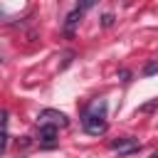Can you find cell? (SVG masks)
I'll return each instance as SVG.
<instances>
[{"label": "cell", "instance_id": "obj_6", "mask_svg": "<svg viewBox=\"0 0 158 158\" xmlns=\"http://www.w3.org/2000/svg\"><path fill=\"white\" fill-rule=\"evenodd\" d=\"M94 5H96V0H79V5H77V10H81V12H84V10H89V7H94Z\"/></svg>", "mask_w": 158, "mask_h": 158}, {"label": "cell", "instance_id": "obj_7", "mask_svg": "<svg viewBox=\"0 0 158 158\" xmlns=\"http://www.w3.org/2000/svg\"><path fill=\"white\" fill-rule=\"evenodd\" d=\"M5 146H7V133H5V131H0V153L5 151Z\"/></svg>", "mask_w": 158, "mask_h": 158}, {"label": "cell", "instance_id": "obj_1", "mask_svg": "<svg viewBox=\"0 0 158 158\" xmlns=\"http://www.w3.org/2000/svg\"><path fill=\"white\" fill-rule=\"evenodd\" d=\"M106 106L104 104H96L91 111H86L84 114V118H81V123H84V131L86 133H91V136H101V133H106V128H109V123H106Z\"/></svg>", "mask_w": 158, "mask_h": 158}, {"label": "cell", "instance_id": "obj_4", "mask_svg": "<svg viewBox=\"0 0 158 158\" xmlns=\"http://www.w3.org/2000/svg\"><path fill=\"white\" fill-rule=\"evenodd\" d=\"M81 15H84L81 10H72V12L67 15V22H64V32H67V35H72V32H74V27L79 25V20H81Z\"/></svg>", "mask_w": 158, "mask_h": 158}, {"label": "cell", "instance_id": "obj_2", "mask_svg": "<svg viewBox=\"0 0 158 158\" xmlns=\"http://www.w3.org/2000/svg\"><path fill=\"white\" fill-rule=\"evenodd\" d=\"M40 123H49V126L64 128V126H69V118H67V114H62V111H54V109H44V111L40 114Z\"/></svg>", "mask_w": 158, "mask_h": 158}, {"label": "cell", "instance_id": "obj_8", "mask_svg": "<svg viewBox=\"0 0 158 158\" xmlns=\"http://www.w3.org/2000/svg\"><path fill=\"white\" fill-rule=\"evenodd\" d=\"M156 69H158V67H156V64H148V67H146V74H153V72H156Z\"/></svg>", "mask_w": 158, "mask_h": 158}, {"label": "cell", "instance_id": "obj_5", "mask_svg": "<svg viewBox=\"0 0 158 158\" xmlns=\"http://www.w3.org/2000/svg\"><path fill=\"white\" fill-rule=\"evenodd\" d=\"M40 138H42L44 143H54V141H57V126L42 123V126H40Z\"/></svg>", "mask_w": 158, "mask_h": 158}, {"label": "cell", "instance_id": "obj_3", "mask_svg": "<svg viewBox=\"0 0 158 158\" xmlns=\"http://www.w3.org/2000/svg\"><path fill=\"white\" fill-rule=\"evenodd\" d=\"M111 148H114V151H121V153H136V151L141 148V143H138L136 138H118V141L111 143Z\"/></svg>", "mask_w": 158, "mask_h": 158}, {"label": "cell", "instance_id": "obj_9", "mask_svg": "<svg viewBox=\"0 0 158 158\" xmlns=\"http://www.w3.org/2000/svg\"><path fill=\"white\" fill-rule=\"evenodd\" d=\"M151 158H158V153H153V156H151Z\"/></svg>", "mask_w": 158, "mask_h": 158}]
</instances>
